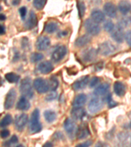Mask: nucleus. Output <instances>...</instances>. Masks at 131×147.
<instances>
[{"mask_svg": "<svg viewBox=\"0 0 131 147\" xmlns=\"http://www.w3.org/2000/svg\"><path fill=\"white\" fill-rule=\"evenodd\" d=\"M39 111L37 109H35L32 112L30 120V131L32 134H37V133L41 131L42 126L39 121Z\"/></svg>", "mask_w": 131, "mask_h": 147, "instance_id": "f257e3e1", "label": "nucleus"}, {"mask_svg": "<svg viewBox=\"0 0 131 147\" xmlns=\"http://www.w3.org/2000/svg\"><path fill=\"white\" fill-rule=\"evenodd\" d=\"M20 91L24 96L28 98H32L34 96V90L32 86L30 78L26 77L20 83Z\"/></svg>", "mask_w": 131, "mask_h": 147, "instance_id": "f03ea898", "label": "nucleus"}, {"mask_svg": "<svg viewBox=\"0 0 131 147\" xmlns=\"http://www.w3.org/2000/svg\"><path fill=\"white\" fill-rule=\"evenodd\" d=\"M84 27L88 34L91 35H97L100 32L98 23L94 22L92 18H88L85 21Z\"/></svg>", "mask_w": 131, "mask_h": 147, "instance_id": "7ed1b4c3", "label": "nucleus"}, {"mask_svg": "<svg viewBox=\"0 0 131 147\" xmlns=\"http://www.w3.org/2000/svg\"><path fill=\"white\" fill-rule=\"evenodd\" d=\"M34 87L39 94H45L50 89L49 82L42 78H37L34 81Z\"/></svg>", "mask_w": 131, "mask_h": 147, "instance_id": "20e7f679", "label": "nucleus"}, {"mask_svg": "<svg viewBox=\"0 0 131 147\" xmlns=\"http://www.w3.org/2000/svg\"><path fill=\"white\" fill-rule=\"evenodd\" d=\"M115 51V47L109 41H105L100 44L98 49V53L103 56H109Z\"/></svg>", "mask_w": 131, "mask_h": 147, "instance_id": "39448f33", "label": "nucleus"}, {"mask_svg": "<svg viewBox=\"0 0 131 147\" xmlns=\"http://www.w3.org/2000/svg\"><path fill=\"white\" fill-rule=\"evenodd\" d=\"M104 103L101 99L98 98H94L91 99L88 105V109L91 113H96L102 109L103 107Z\"/></svg>", "mask_w": 131, "mask_h": 147, "instance_id": "423d86ee", "label": "nucleus"}, {"mask_svg": "<svg viewBox=\"0 0 131 147\" xmlns=\"http://www.w3.org/2000/svg\"><path fill=\"white\" fill-rule=\"evenodd\" d=\"M16 98V92L14 88H11L7 94L5 99L4 107L5 109H10L15 103Z\"/></svg>", "mask_w": 131, "mask_h": 147, "instance_id": "0eeeda50", "label": "nucleus"}, {"mask_svg": "<svg viewBox=\"0 0 131 147\" xmlns=\"http://www.w3.org/2000/svg\"><path fill=\"white\" fill-rule=\"evenodd\" d=\"M117 139L120 146H131V133L127 131L121 132L117 135Z\"/></svg>", "mask_w": 131, "mask_h": 147, "instance_id": "6e6552de", "label": "nucleus"}, {"mask_svg": "<svg viewBox=\"0 0 131 147\" xmlns=\"http://www.w3.org/2000/svg\"><path fill=\"white\" fill-rule=\"evenodd\" d=\"M66 53H67V49H66V47L65 46H58L55 50H54V52L52 54V60H53L54 62H58V61L62 60L64 57L66 56Z\"/></svg>", "mask_w": 131, "mask_h": 147, "instance_id": "1a4fd4ad", "label": "nucleus"}, {"mask_svg": "<svg viewBox=\"0 0 131 147\" xmlns=\"http://www.w3.org/2000/svg\"><path fill=\"white\" fill-rule=\"evenodd\" d=\"M76 137L78 139H84L90 135V131L87 123L83 122L77 127L75 132Z\"/></svg>", "mask_w": 131, "mask_h": 147, "instance_id": "9d476101", "label": "nucleus"}, {"mask_svg": "<svg viewBox=\"0 0 131 147\" xmlns=\"http://www.w3.org/2000/svg\"><path fill=\"white\" fill-rule=\"evenodd\" d=\"M51 45V40L46 36H41L37 38L35 47L38 51H43L47 50Z\"/></svg>", "mask_w": 131, "mask_h": 147, "instance_id": "9b49d317", "label": "nucleus"}, {"mask_svg": "<svg viewBox=\"0 0 131 147\" xmlns=\"http://www.w3.org/2000/svg\"><path fill=\"white\" fill-rule=\"evenodd\" d=\"M123 26L121 24H119L116 28H114L111 33V37L118 43H121L123 42Z\"/></svg>", "mask_w": 131, "mask_h": 147, "instance_id": "f8f14e48", "label": "nucleus"}, {"mask_svg": "<svg viewBox=\"0 0 131 147\" xmlns=\"http://www.w3.org/2000/svg\"><path fill=\"white\" fill-rule=\"evenodd\" d=\"M89 81V77L88 75L87 76H83V77H81L78 80H76L74 82L72 88L75 91L80 90H82L85 88V87L87 86Z\"/></svg>", "mask_w": 131, "mask_h": 147, "instance_id": "ddd939ff", "label": "nucleus"}, {"mask_svg": "<svg viewBox=\"0 0 131 147\" xmlns=\"http://www.w3.org/2000/svg\"><path fill=\"white\" fill-rule=\"evenodd\" d=\"M28 119V117L26 114L23 113L18 116L16 118L15 122L16 129L20 131H22L24 128L25 125H26V124H27Z\"/></svg>", "mask_w": 131, "mask_h": 147, "instance_id": "4468645a", "label": "nucleus"}, {"mask_svg": "<svg viewBox=\"0 0 131 147\" xmlns=\"http://www.w3.org/2000/svg\"><path fill=\"white\" fill-rule=\"evenodd\" d=\"M97 52L94 49H88L83 52L82 58L84 61L89 62V61H93L96 58L97 55Z\"/></svg>", "mask_w": 131, "mask_h": 147, "instance_id": "2eb2a0df", "label": "nucleus"}, {"mask_svg": "<svg viewBox=\"0 0 131 147\" xmlns=\"http://www.w3.org/2000/svg\"><path fill=\"white\" fill-rule=\"evenodd\" d=\"M39 71L42 74H48L54 69V66L49 61H45L40 63L37 67Z\"/></svg>", "mask_w": 131, "mask_h": 147, "instance_id": "dca6fc26", "label": "nucleus"}, {"mask_svg": "<svg viewBox=\"0 0 131 147\" xmlns=\"http://www.w3.org/2000/svg\"><path fill=\"white\" fill-rule=\"evenodd\" d=\"M71 117L75 120H81L86 115V111L81 107H73L71 111Z\"/></svg>", "mask_w": 131, "mask_h": 147, "instance_id": "f3484780", "label": "nucleus"}, {"mask_svg": "<svg viewBox=\"0 0 131 147\" xmlns=\"http://www.w3.org/2000/svg\"><path fill=\"white\" fill-rule=\"evenodd\" d=\"M37 24V16L34 11H31L30 13L29 18L26 22L25 27L28 30H32L34 27L36 26Z\"/></svg>", "mask_w": 131, "mask_h": 147, "instance_id": "a211bd4d", "label": "nucleus"}, {"mask_svg": "<svg viewBox=\"0 0 131 147\" xmlns=\"http://www.w3.org/2000/svg\"><path fill=\"white\" fill-rule=\"evenodd\" d=\"M104 11L106 15L110 18H115L117 16V9L114 4L110 2L106 3L104 6Z\"/></svg>", "mask_w": 131, "mask_h": 147, "instance_id": "6ab92c4d", "label": "nucleus"}, {"mask_svg": "<svg viewBox=\"0 0 131 147\" xmlns=\"http://www.w3.org/2000/svg\"><path fill=\"white\" fill-rule=\"evenodd\" d=\"M26 97L22 96L19 99L16 103V108L20 111H27L30 108V103L29 101L26 98Z\"/></svg>", "mask_w": 131, "mask_h": 147, "instance_id": "aec40b11", "label": "nucleus"}, {"mask_svg": "<svg viewBox=\"0 0 131 147\" xmlns=\"http://www.w3.org/2000/svg\"><path fill=\"white\" fill-rule=\"evenodd\" d=\"M118 9L123 15H127L131 10V3L128 0H121L119 3Z\"/></svg>", "mask_w": 131, "mask_h": 147, "instance_id": "412c9836", "label": "nucleus"}, {"mask_svg": "<svg viewBox=\"0 0 131 147\" xmlns=\"http://www.w3.org/2000/svg\"><path fill=\"white\" fill-rule=\"evenodd\" d=\"M91 18L94 22L97 23H101L105 20V15L103 12L99 9H94L90 13Z\"/></svg>", "mask_w": 131, "mask_h": 147, "instance_id": "4be33fe9", "label": "nucleus"}, {"mask_svg": "<svg viewBox=\"0 0 131 147\" xmlns=\"http://www.w3.org/2000/svg\"><path fill=\"white\" fill-rule=\"evenodd\" d=\"M113 89L115 94L119 97H122L125 94L126 87L125 84L119 81H117L113 84Z\"/></svg>", "mask_w": 131, "mask_h": 147, "instance_id": "5701e85b", "label": "nucleus"}, {"mask_svg": "<svg viewBox=\"0 0 131 147\" xmlns=\"http://www.w3.org/2000/svg\"><path fill=\"white\" fill-rule=\"evenodd\" d=\"M109 89V84L108 83H103L99 85L94 91V94L96 96H102L106 94Z\"/></svg>", "mask_w": 131, "mask_h": 147, "instance_id": "b1692460", "label": "nucleus"}, {"mask_svg": "<svg viewBox=\"0 0 131 147\" xmlns=\"http://www.w3.org/2000/svg\"><path fill=\"white\" fill-rule=\"evenodd\" d=\"M64 127L68 134H72L75 130V124L72 119L68 118L64 122Z\"/></svg>", "mask_w": 131, "mask_h": 147, "instance_id": "393cba45", "label": "nucleus"}, {"mask_svg": "<svg viewBox=\"0 0 131 147\" xmlns=\"http://www.w3.org/2000/svg\"><path fill=\"white\" fill-rule=\"evenodd\" d=\"M90 40H91V37H90L89 35H83L82 36H80L78 37L75 41V46L77 47H82L87 44H89Z\"/></svg>", "mask_w": 131, "mask_h": 147, "instance_id": "a878e982", "label": "nucleus"}, {"mask_svg": "<svg viewBox=\"0 0 131 147\" xmlns=\"http://www.w3.org/2000/svg\"><path fill=\"white\" fill-rule=\"evenodd\" d=\"M87 101V96L85 94H80L75 97L73 102V107H82Z\"/></svg>", "mask_w": 131, "mask_h": 147, "instance_id": "bb28decb", "label": "nucleus"}, {"mask_svg": "<svg viewBox=\"0 0 131 147\" xmlns=\"http://www.w3.org/2000/svg\"><path fill=\"white\" fill-rule=\"evenodd\" d=\"M44 118L45 120L48 123L53 122L56 118V114L55 112L51 110H47L45 111L44 113Z\"/></svg>", "mask_w": 131, "mask_h": 147, "instance_id": "cd10ccee", "label": "nucleus"}, {"mask_svg": "<svg viewBox=\"0 0 131 147\" xmlns=\"http://www.w3.org/2000/svg\"><path fill=\"white\" fill-rule=\"evenodd\" d=\"M57 29H58V25L54 22H49L45 26V31L47 34H53Z\"/></svg>", "mask_w": 131, "mask_h": 147, "instance_id": "c85d7f7f", "label": "nucleus"}, {"mask_svg": "<svg viewBox=\"0 0 131 147\" xmlns=\"http://www.w3.org/2000/svg\"><path fill=\"white\" fill-rule=\"evenodd\" d=\"M5 78L10 83H16L20 79V76L15 73H8L5 75Z\"/></svg>", "mask_w": 131, "mask_h": 147, "instance_id": "c756f323", "label": "nucleus"}, {"mask_svg": "<svg viewBox=\"0 0 131 147\" xmlns=\"http://www.w3.org/2000/svg\"><path fill=\"white\" fill-rule=\"evenodd\" d=\"M12 121H13V118H12L11 115L7 114L1 119V122H0V125H1V127H6L11 124Z\"/></svg>", "mask_w": 131, "mask_h": 147, "instance_id": "7c9ffc66", "label": "nucleus"}, {"mask_svg": "<svg viewBox=\"0 0 131 147\" xmlns=\"http://www.w3.org/2000/svg\"><path fill=\"white\" fill-rule=\"evenodd\" d=\"M77 9L79 16L80 18H82L85 13V10H86V7H85V3L82 1H79L77 3Z\"/></svg>", "mask_w": 131, "mask_h": 147, "instance_id": "2f4dec72", "label": "nucleus"}, {"mask_svg": "<svg viewBox=\"0 0 131 147\" xmlns=\"http://www.w3.org/2000/svg\"><path fill=\"white\" fill-rule=\"evenodd\" d=\"M47 0H34L33 1V5L37 10H41L44 8L46 4Z\"/></svg>", "mask_w": 131, "mask_h": 147, "instance_id": "473e14b6", "label": "nucleus"}, {"mask_svg": "<svg viewBox=\"0 0 131 147\" xmlns=\"http://www.w3.org/2000/svg\"><path fill=\"white\" fill-rule=\"evenodd\" d=\"M49 84L50 90H51V91H55L58 86V80L56 79V78L54 77H52L51 79H49Z\"/></svg>", "mask_w": 131, "mask_h": 147, "instance_id": "72a5a7b5", "label": "nucleus"}, {"mask_svg": "<svg viewBox=\"0 0 131 147\" xmlns=\"http://www.w3.org/2000/svg\"><path fill=\"white\" fill-rule=\"evenodd\" d=\"M44 56L41 53H33L30 56V60L32 63H36L38 61L42 60L43 59Z\"/></svg>", "mask_w": 131, "mask_h": 147, "instance_id": "f704fd0d", "label": "nucleus"}, {"mask_svg": "<svg viewBox=\"0 0 131 147\" xmlns=\"http://www.w3.org/2000/svg\"><path fill=\"white\" fill-rule=\"evenodd\" d=\"M115 28L114 24L111 20H107L104 24V29L108 32H111Z\"/></svg>", "mask_w": 131, "mask_h": 147, "instance_id": "c9c22d12", "label": "nucleus"}, {"mask_svg": "<svg viewBox=\"0 0 131 147\" xmlns=\"http://www.w3.org/2000/svg\"><path fill=\"white\" fill-rule=\"evenodd\" d=\"M18 137L16 136H15V135H14V136H13L11 137V138L9 140V141H6L5 143H4L3 145L5 146H9L12 145V144H15L16 143H18Z\"/></svg>", "mask_w": 131, "mask_h": 147, "instance_id": "e433bc0d", "label": "nucleus"}, {"mask_svg": "<svg viewBox=\"0 0 131 147\" xmlns=\"http://www.w3.org/2000/svg\"><path fill=\"white\" fill-rule=\"evenodd\" d=\"M106 99H107V102H108V104L109 108L114 107H115L117 106V103L115 101L113 100L112 96H111V94H109L108 95V96L106 97Z\"/></svg>", "mask_w": 131, "mask_h": 147, "instance_id": "4c0bfd02", "label": "nucleus"}, {"mask_svg": "<svg viewBox=\"0 0 131 147\" xmlns=\"http://www.w3.org/2000/svg\"><path fill=\"white\" fill-rule=\"evenodd\" d=\"M57 98V94L55 91H51V93L48 94L45 97V101H53Z\"/></svg>", "mask_w": 131, "mask_h": 147, "instance_id": "58836bf2", "label": "nucleus"}, {"mask_svg": "<svg viewBox=\"0 0 131 147\" xmlns=\"http://www.w3.org/2000/svg\"><path fill=\"white\" fill-rule=\"evenodd\" d=\"M18 12H19V14H20L21 18H22V20H24L26 16V13H27V9H26V7H20L19 9Z\"/></svg>", "mask_w": 131, "mask_h": 147, "instance_id": "ea45409f", "label": "nucleus"}, {"mask_svg": "<svg viewBox=\"0 0 131 147\" xmlns=\"http://www.w3.org/2000/svg\"><path fill=\"white\" fill-rule=\"evenodd\" d=\"M99 82H100L99 78L97 77H94L90 82V87L93 88L94 86H96L98 84H99Z\"/></svg>", "mask_w": 131, "mask_h": 147, "instance_id": "a19ab883", "label": "nucleus"}, {"mask_svg": "<svg viewBox=\"0 0 131 147\" xmlns=\"http://www.w3.org/2000/svg\"><path fill=\"white\" fill-rule=\"evenodd\" d=\"M125 38L127 44L131 47V31H128L125 35Z\"/></svg>", "mask_w": 131, "mask_h": 147, "instance_id": "79ce46f5", "label": "nucleus"}, {"mask_svg": "<svg viewBox=\"0 0 131 147\" xmlns=\"http://www.w3.org/2000/svg\"><path fill=\"white\" fill-rule=\"evenodd\" d=\"M92 144V141H90V140H89V141H85V142H84V143L77 144V145L76 146H77V147H86V146H90Z\"/></svg>", "mask_w": 131, "mask_h": 147, "instance_id": "37998d69", "label": "nucleus"}, {"mask_svg": "<svg viewBox=\"0 0 131 147\" xmlns=\"http://www.w3.org/2000/svg\"><path fill=\"white\" fill-rule=\"evenodd\" d=\"M9 134H10V132L8 129H3L2 130L1 132V138L5 139V138H7L9 136Z\"/></svg>", "mask_w": 131, "mask_h": 147, "instance_id": "c03bdc74", "label": "nucleus"}, {"mask_svg": "<svg viewBox=\"0 0 131 147\" xmlns=\"http://www.w3.org/2000/svg\"><path fill=\"white\" fill-rule=\"evenodd\" d=\"M63 137V135L60 132H56L55 134L54 135L53 138L54 139H61Z\"/></svg>", "mask_w": 131, "mask_h": 147, "instance_id": "a18cd8bd", "label": "nucleus"}, {"mask_svg": "<svg viewBox=\"0 0 131 147\" xmlns=\"http://www.w3.org/2000/svg\"><path fill=\"white\" fill-rule=\"evenodd\" d=\"M5 33V28L4 26L1 25V27H0V34H1V35H3Z\"/></svg>", "mask_w": 131, "mask_h": 147, "instance_id": "49530a36", "label": "nucleus"}, {"mask_svg": "<svg viewBox=\"0 0 131 147\" xmlns=\"http://www.w3.org/2000/svg\"><path fill=\"white\" fill-rule=\"evenodd\" d=\"M20 1L21 0H13V1H12V4H13V5L16 6L20 3Z\"/></svg>", "mask_w": 131, "mask_h": 147, "instance_id": "de8ad7c7", "label": "nucleus"}, {"mask_svg": "<svg viewBox=\"0 0 131 147\" xmlns=\"http://www.w3.org/2000/svg\"><path fill=\"white\" fill-rule=\"evenodd\" d=\"M53 146V144H52V143H51V142H47L46 143H45L43 146H45V147H48V146Z\"/></svg>", "mask_w": 131, "mask_h": 147, "instance_id": "09e8293b", "label": "nucleus"}, {"mask_svg": "<svg viewBox=\"0 0 131 147\" xmlns=\"http://www.w3.org/2000/svg\"><path fill=\"white\" fill-rule=\"evenodd\" d=\"M6 19V16H5L3 14H1V15H0V20L1 21H3Z\"/></svg>", "mask_w": 131, "mask_h": 147, "instance_id": "8fccbe9b", "label": "nucleus"}, {"mask_svg": "<svg viewBox=\"0 0 131 147\" xmlns=\"http://www.w3.org/2000/svg\"><path fill=\"white\" fill-rule=\"evenodd\" d=\"M126 125H127V126L125 127H126V128H131V120L130 121L129 124H127Z\"/></svg>", "mask_w": 131, "mask_h": 147, "instance_id": "3c124183", "label": "nucleus"}]
</instances>
